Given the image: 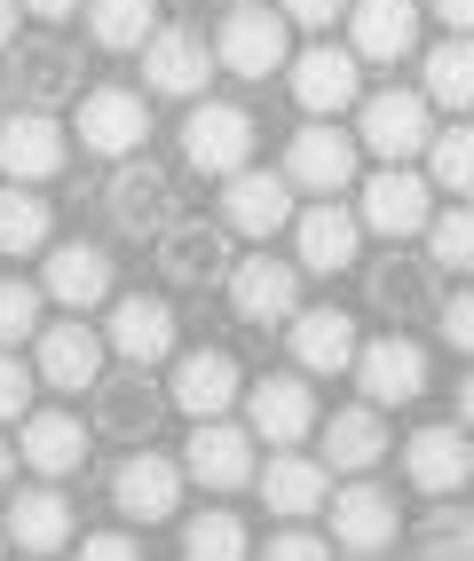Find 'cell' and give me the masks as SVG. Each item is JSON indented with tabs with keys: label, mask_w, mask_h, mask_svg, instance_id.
Masks as SVG:
<instances>
[{
	"label": "cell",
	"mask_w": 474,
	"mask_h": 561,
	"mask_svg": "<svg viewBox=\"0 0 474 561\" xmlns=\"http://www.w3.org/2000/svg\"><path fill=\"white\" fill-rule=\"evenodd\" d=\"M419 95L427 111H474V41H435L427 48V71H419Z\"/></svg>",
	"instance_id": "34"
},
{
	"label": "cell",
	"mask_w": 474,
	"mask_h": 561,
	"mask_svg": "<svg viewBox=\"0 0 474 561\" xmlns=\"http://www.w3.org/2000/svg\"><path fill=\"white\" fill-rule=\"evenodd\" d=\"M277 16L301 24V32H333V24L348 16V0H277Z\"/></svg>",
	"instance_id": "45"
},
{
	"label": "cell",
	"mask_w": 474,
	"mask_h": 561,
	"mask_svg": "<svg viewBox=\"0 0 474 561\" xmlns=\"http://www.w3.org/2000/svg\"><path fill=\"white\" fill-rule=\"evenodd\" d=\"M285 80H293V103L309 111V119H340L348 103H363V64L333 41H316L301 48L293 64H285Z\"/></svg>",
	"instance_id": "17"
},
{
	"label": "cell",
	"mask_w": 474,
	"mask_h": 561,
	"mask_svg": "<svg viewBox=\"0 0 474 561\" xmlns=\"http://www.w3.org/2000/svg\"><path fill=\"white\" fill-rule=\"evenodd\" d=\"M245 435H262L269 451H301L316 435V396H309V371H269V380H245Z\"/></svg>",
	"instance_id": "3"
},
{
	"label": "cell",
	"mask_w": 474,
	"mask_h": 561,
	"mask_svg": "<svg viewBox=\"0 0 474 561\" xmlns=\"http://www.w3.org/2000/svg\"><path fill=\"white\" fill-rule=\"evenodd\" d=\"M16 16H24L16 0H0V48H16Z\"/></svg>",
	"instance_id": "49"
},
{
	"label": "cell",
	"mask_w": 474,
	"mask_h": 561,
	"mask_svg": "<svg viewBox=\"0 0 474 561\" xmlns=\"http://www.w3.org/2000/svg\"><path fill=\"white\" fill-rule=\"evenodd\" d=\"M435 16H443L459 41H474V0H435Z\"/></svg>",
	"instance_id": "48"
},
{
	"label": "cell",
	"mask_w": 474,
	"mask_h": 561,
	"mask_svg": "<svg viewBox=\"0 0 474 561\" xmlns=\"http://www.w3.org/2000/svg\"><path fill=\"white\" fill-rule=\"evenodd\" d=\"M348 56L356 64H404L419 48V9L412 0H348Z\"/></svg>",
	"instance_id": "26"
},
{
	"label": "cell",
	"mask_w": 474,
	"mask_h": 561,
	"mask_svg": "<svg viewBox=\"0 0 474 561\" xmlns=\"http://www.w3.org/2000/svg\"><path fill=\"white\" fill-rule=\"evenodd\" d=\"M459 427L474 435V371H466V380H459Z\"/></svg>",
	"instance_id": "50"
},
{
	"label": "cell",
	"mask_w": 474,
	"mask_h": 561,
	"mask_svg": "<svg viewBox=\"0 0 474 561\" xmlns=\"http://www.w3.org/2000/svg\"><path fill=\"white\" fill-rule=\"evenodd\" d=\"M9 482H16V451L0 443V491H9Z\"/></svg>",
	"instance_id": "51"
},
{
	"label": "cell",
	"mask_w": 474,
	"mask_h": 561,
	"mask_svg": "<svg viewBox=\"0 0 474 561\" xmlns=\"http://www.w3.org/2000/svg\"><path fill=\"white\" fill-rule=\"evenodd\" d=\"M213 64L238 71V80H269V71L293 64V24H285L277 9H230V24L213 32Z\"/></svg>",
	"instance_id": "4"
},
{
	"label": "cell",
	"mask_w": 474,
	"mask_h": 561,
	"mask_svg": "<svg viewBox=\"0 0 474 561\" xmlns=\"http://www.w3.org/2000/svg\"><path fill=\"white\" fill-rule=\"evenodd\" d=\"M16 411H32V364L0 348V420H16Z\"/></svg>",
	"instance_id": "44"
},
{
	"label": "cell",
	"mask_w": 474,
	"mask_h": 561,
	"mask_svg": "<svg viewBox=\"0 0 474 561\" xmlns=\"http://www.w3.org/2000/svg\"><path fill=\"white\" fill-rule=\"evenodd\" d=\"M245 396V371L230 348H182L174 356V380H166V411H190V420H222Z\"/></svg>",
	"instance_id": "12"
},
{
	"label": "cell",
	"mask_w": 474,
	"mask_h": 561,
	"mask_svg": "<svg viewBox=\"0 0 474 561\" xmlns=\"http://www.w3.org/2000/svg\"><path fill=\"white\" fill-rule=\"evenodd\" d=\"M293 245H301V277H340L363 253V221L340 198H316L309 214H293Z\"/></svg>",
	"instance_id": "20"
},
{
	"label": "cell",
	"mask_w": 474,
	"mask_h": 561,
	"mask_svg": "<svg viewBox=\"0 0 474 561\" xmlns=\"http://www.w3.org/2000/svg\"><path fill=\"white\" fill-rule=\"evenodd\" d=\"M253 491L277 522H309L324 499H333V482H324V459H301V451H269V467H253Z\"/></svg>",
	"instance_id": "29"
},
{
	"label": "cell",
	"mask_w": 474,
	"mask_h": 561,
	"mask_svg": "<svg viewBox=\"0 0 474 561\" xmlns=\"http://www.w3.org/2000/svg\"><path fill=\"white\" fill-rule=\"evenodd\" d=\"M427 182H443L459 206H474V127H466V119H459V127H435V142H427Z\"/></svg>",
	"instance_id": "39"
},
{
	"label": "cell",
	"mask_w": 474,
	"mask_h": 561,
	"mask_svg": "<svg viewBox=\"0 0 474 561\" xmlns=\"http://www.w3.org/2000/svg\"><path fill=\"white\" fill-rule=\"evenodd\" d=\"M142 142H151V95L142 88H88L80 95V151L135 159Z\"/></svg>",
	"instance_id": "7"
},
{
	"label": "cell",
	"mask_w": 474,
	"mask_h": 561,
	"mask_svg": "<svg viewBox=\"0 0 474 561\" xmlns=\"http://www.w3.org/2000/svg\"><path fill=\"white\" fill-rule=\"evenodd\" d=\"M112 253H103V245H48L41 253V293H48V301H63L71 317H88V309H103V301H112Z\"/></svg>",
	"instance_id": "22"
},
{
	"label": "cell",
	"mask_w": 474,
	"mask_h": 561,
	"mask_svg": "<svg viewBox=\"0 0 474 561\" xmlns=\"http://www.w3.org/2000/svg\"><path fill=\"white\" fill-rule=\"evenodd\" d=\"M253 467H262V459H253V435H245V427H230V420H198V427H190L182 474H190V482H206L213 499H222V491H245V482H253Z\"/></svg>",
	"instance_id": "25"
},
{
	"label": "cell",
	"mask_w": 474,
	"mask_h": 561,
	"mask_svg": "<svg viewBox=\"0 0 474 561\" xmlns=\"http://www.w3.org/2000/svg\"><path fill=\"white\" fill-rule=\"evenodd\" d=\"M80 561H142V546L127 530H95V538H80Z\"/></svg>",
	"instance_id": "46"
},
{
	"label": "cell",
	"mask_w": 474,
	"mask_h": 561,
	"mask_svg": "<svg viewBox=\"0 0 474 561\" xmlns=\"http://www.w3.org/2000/svg\"><path fill=\"white\" fill-rule=\"evenodd\" d=\"M88 451H95V427L80 420V411H24V427H16V459H24L32 474L63 482V474H80V467H88Z\"/></svg>",
	"instance_id": "18"
},
{
	"label": "cell",
	"mask_w": 474,
	"mask_h": 561,
	"mask_svg": "<svg viewBox=\"0 0 474 561\" xmlns=\"http://www.w3.org/2000/svg\"><path fill=\"white\" fill-rule=\"evenodd\" d=\"M356 317L348 309H301L293 324H285V348H293L301 371H348L356 364Z\"/></svg>",
	"instance_id": "32"
},
{
	"label": "cell",
	"mask_w": 474,
	"mask_h": 561,
	"mask_svg": "<svg viewBox=\"0 0 474 561\" xmlns=\"http://www.w3.org/2000/svg\"><path fill=\"white\" fill-rule=\"evenodd\" d=\"M16 9H24V16H41V24H63V16H80L88 0H16Z\"/></svg>",
	"instance_id": "47"
},
{
	"label": "cell",
	"mask_w": 474,
	"mask_h": 561,
	"mask_svg": "<svg viewBox=\"0 0 474 561\" xmlns=\"http://www.w3.org/2000/svg\"><path fill=\"white\" fill-rule=\"evenodd\" d=\"M206 80H213L206 32H190V24H159L151 41H142V88H151V95H206Z\"/></svg>",
	"instance_id": "21"
},
{
	"label": "cell",
	"mask_w": 474,
	"mask_h": 561,
	"mask_svg": "<svg viewBox=\"0 0 474 561\" xmlns=\"http://www.w3.org/2000/svg\"><path fill=\"white\" fill-rule=\"evenodd\" d=\"M230 9H253V0H230Z\"/></svg>",
	"instance_id": "52"
},
{
	"label": "cell",
	"mask_w": 474,
	"mask_h": 561,
	"mask_svg": "<svg viewBox=\"0 0 474 561\" xmlns=\"http://www.w3.org/2000/svg\"><path fill=\"white\" fill-rule=\"evenodd\" d=\"M435 324H443V341L459 356H474V285H459L451 301H435Z\"/></svg>",
	"instance_id": "43"
},
{
	"label": "cell",
	"mask_w": 474,
	"mask_h": 561,
	"mask_svg": "<svg viewBox=\"0 0 474 561\" xmlns=\"http://www.w3.org/2000/svg\"><path fill=\"white\" fill-rule=\"evenodd\" d=\"M182 159L198 174L230 182L245 159H253V111L238 103H190V119H182Z\"/></svg>",
	"instance_id": "10"
},
{
	"label": "cell",
	"mask_w": 474,
	"mask_h": 561,
	"mask_svg": "<svg viewBox=\"0 0 474 561\" xmlns=\"http://www.w3.org/2000/svg\"><path fill=\"white\" fill-rule=\"evenodd\" d=\"M103 206H112V221L127 238H159L166 221H174V182H166V167L159 159H119V174H112V191H103Z\"/></svg>",
	"instance_id": "19"
},
{
	"label": "cell",
	"mask_w": 474,
	"mask_h": 561,
	"mask_svg": "<svg viewBox=\"0 0 474 561\" xmlns=\"http://www.w3.org/2000/svg\"><path fill=\"white\" fill-rule=\"evenodd\" d=\"M253 561H333V538H316V530H301V522H285V530L253 553Z\"/></svg>",
	"instance_id": "42"
},
{
	"label": "cell",
	"mask_w": 474,
	"mask_h": 561,
	"mask_svg": "<svg viewBox=\"0 0 474 561\" xmlns=\"http://www.w3.org/2000/svg\"><path fill=\"white\" fill-rule=\"evenodd\" d=\"M427 261L443 277H474V206H451L427 221Z\"/></svg>",
	"instance_id": "40"
},
{
	"label": "cell",
	"mask_w": 474,
	"mask_h": 561,
	"mask_svg": "<svg viewBox=\"0 0 474 561\" xmlns=\"http://www.w3.org/2000/svg\"><path fill=\"white\" fill-rule=\"evenodd\" d=\"M48 245H56V214H48V198L24 191V182H9V191H0V253L24 261V253H48Z\"/></svg>",
	"instance_id": "35"
},
{
	"label": "cell",
	"mask_w": 474,
	"mask_h": 561,
	"mask_svg": "<svg viewBox=\"0 0 474 561\" xmlns=\"http://www.w3.org/2000/svg\"><path fill=\"white\" fill-rule=\"evenodd\" d=\"M230 309L245 324H293L309 301H301V261H277V253H245L230 270Z\"/></svg>",
	"instance_id": "14"
},
{
	"label": "cell",
	"mask_w": 474,
	"mask_h": 561,
	"mask_svg": "<svg viewBox=\"0 0 474 561\" xmlns=\"http://www.w3.org/2000/svg\"><path fill=\"white\" fill-rule=\"evenodd\" d=\"M0 561H9V538H0Z\"/></svg>",
	"instance_id": "53"
},
{
	"label": "cell",
	"mask_w": 474,
	"mask_h": 561,
	"mask_svg": "<svg viewBox=\"0 0 474 561\" xmlns=\"http://www.w3.org/2000/svg\"><path fill=\"white\" fill-rule=\"evenodd\" d=\"M435 261H419V253H388V261H372V309L388 317V324H419V317H435Z\"/></svg>",
	"instance_id": "30"
},
{
	"label": "cell",
	"mask_w": 474,
	"mask_h": 561,
	"mask_svg": "<svg viewBox=\"0 0 474 561\" xmlns=\"http://www.w3.org/2000/svg\"><path fill=\"white\" fill-rule=\"evenodd\" d=\"M412 561H474V506L435 499V514L412 530Z\"/></svg>",
	"instance_id": "38"
},
{
	"label": "cell",
	"mask_w": 474,
	"mask_h": 561,
	"mask_svg": "<svg viewBox=\"0 0 474 561\" xmlns=\"http://www.w3.org/2000/svg\"><path fill=\"white\" fill-rule=\"evenodd\" d=\"M63 159H71V135H63L56 111H9L0 119V174L9 182L41 191L48 174H63Z\"/></svg>",
	"instance_id": "16"
},
{
	"label": "cell",
	"mask_w": 474,
	"mask_h": 561,
	"mask_svg": "<svg viewBox=\"0 0 474 561\" xmlns=\"http://www.w3.org/2000/svg\"><path fill=\"white\" fill-rule=\"evenodd\" d=\"M88 32H95V48L135 56L159 32V9H151V0H88Z\"/></svg>",
	"instance_id": "37"
},
{
	"label": "cell",
	"mask_w": 474,
	"mask_h": 561,
	"mask_svg": "<svg viewBox=\"0 0 474 561\" xmlns=\"http://www.w3.org/2000/svg\"><path fill=\"white\" fill-rule=\"evenodd\" d=\"M316 443H324V474H363V467L388 459V420L372 403H348L316 427Z\"/></svg>",
	"instance_id": "31"
},
{
	"label": "cell",
	"mask_w": 474,
	"mask_h": 561,
	"mask_svg": "<svg viewBox=\"0 0 474 561\" xmlns=\"http://www.w3.org/2000/svg\"><path fill=\"white\" fill-rule=\"evenodd\" d=\"M103 348H112L119 364H166L174 356V309L151 301V293H127V301H112V324H103Z\"/></svg>",
	"instance_id": "27"
},
{
	"label": "cell",
	"mask_w": 474,
	"mask_h": 561,
	"mask_svg": "<svg viewBox=\"0 0 474 561\" xmlns=\"http://www.w3.org/2000/svg\"><path fill=\"white\" fill-rule=\"evenodd\" d=\"M159 420H166V388H151V371H142V364L112 371V380H95V427H103V435L135 443V435H151Z\"/></svg>",
	"instance_id": "28"
},
{
	"label": "cell",
	"mask_w": 474,
	"mask_h": 561,
	"mask_svg": "<svg viewBox=\"0 0 474 561\" xmlns=\"http://www.w3.org/2000/svg\"><path fill=\"white\" fill-rule=\"evenodd\" d=\"M71 499L56 491V482H32V491H9V514H0V538H16V553H32V561H48V553H63L71 546Z\"/></svg>",
	"instance_id": "24"
},
{
	"label": "cell",
	"mask_w": 474,
	"mask_h": 561,
	"mask_svg": "<svg viewBox=\"0 0 474 561\" xmlns=\"http://www.w3.org/2000/svg\"><path fill=\"white\" fill-rule=\"evenodd\" d=\"M41 309H48V293H41V277H0V348H24L32 332H41Z\"/></svg>",
	"instance_id": "41"
},
{
	"label": "cell",
	"mask_w": 474,
	"mask_h": 561,
	"mask_svg": "<svg viewBox=\"0 0 474 561\" xmlns=\"http://www.w3.org/2000/svg\"><path fill=\"white\" fill-rule=\"evenodd\" d=\"M32 380H48V388H63V396H88L95 380H103V332L95 324H80V317H63V324H41L32 332Z\"/></svg>",
	"instance_id": "15"
},
{
	"label": "cell",
	"mask_w": 474,
	"mask_h": 561,
	"mask_svg": "<svg viewBox=\"0 0 474 561\" xmlns=\"http://www.w3.org/2000/svg\"><path fill=\"white\" fill-rule=\"evenodd\" d=\"M427 142H435V111H427L419 88L363 95V127H356V151H363V159L404 167V159H427Z\"/></svg>",
	"instance_id": "2"
},
{
	"label": "cell",
	"mask_w": 474,
	"mask_h": 561,
	"mask_svg": "<svg viewBox=\"0 0 474 561\" xmlns=\"http://www.w3.org/2000/svg\"><path fill=\"white\" fill-rule=\"evenodd\" d=\"M151 245H159V277H166V285H190V293L230 285V270H238V253H230V230H222V221H182V214H174Z\"/></svg>",
	"instance_id": "5"
},
{
	"label": "cell",
	"mask_w": 474,
	"mask_h": 561,
	"mask_svg": "<svg viewBox=\"0 0 474 561\" xmlns=\"http://www.w3.org/2000/svg\"><path fill=\"white\" fill-rule=\"evenodd\" d=\"M356 388H363V403L372 411H404V403H419L427 396V380H435V364H427V348L412 341V332H380V341H356Z\"/></svg>",
	"instance_id": "1"
},
{
	"label": "cell",
	"mask_w": 474,
	"mask_h": 561,
	"mask_svg": "<svg viewBox=\"0 0 474 561\" xmlns=\"http://www.w3.org/2000/svg\"><path fill=\"white\" fill-rule=\"evenodd\" d=\"M222 221L230 238H277V230H293V182L285 174H269V167H238L230 182H222Z\"/></svg>",
	"instance_id": "9"
},
{
	"label": "cell",
	"mask_w": 474,
	"mask_h": 561,
	"mask_svg": "<svg viewBox=\"0 0 474 561\" xmlns=\"http://www.w3.org/2000/svg\"><path fill=\"white\" fill-rule=\"evenodd\" d=\"M182 561H253V538L230 506H206L182 522Z\"/></svg>",
	"instance_id": "36"
},
{
	"label": "cell",
	"mask_w": 474,
	"mask_h": 561,
	"mask_svg": "<svg viewBox=\"0 0 474 561\" xmlns=\"http://www.w3.org/2000/svg\"><path fill=\"white\" fill-rule=\"evenodd\" d=\"M356 167H363V151H356V135H340L333 119H309L293 142H285V182L293 191H316V198H340L348 182H356Z\"/></svg>",
	"instance_id": "8"
},
{
	"label": "cell",
	"mask_w": 474,
	"mask_h": 561,
	"mask_svg": "<svg viewBox=\"0 0 474 561\" xmlns=\"http://www.w3.org/2000/svg\"><path fill=\"white\" fill-rule=\"evenodd\" d=\"M0 95H9V88H0Z\"/></svg>",
	"instance_id": "54"
},
{
	"label": "cell",
	"mask_w": 474,
	"mask_h": 561,
	"mask_svg": "<svg viewBox=\"0 0 474 561\" xmlns=\"http://www.w3.org/2000/svg\"><path fill=\"white\" fill-rule=\"evenodd\" d=\"M356 221H363L372 238H388V245L427 238V221H435L427 174H412V167H380L372 182H363V198H356Z\"/></svg>",
	"instance_id": "6"
},
{
	"label": "cell",
	"mask_w": 474,
	"mask_h": 561,
	"mask_svg": "<svg viewBox=\"0 0 474 561\" xmlns=\"http://www.w3.org/2000/svg\"><path fill=\"white\" fill-rule=\"evenodd\" d=\"M9 95H24V111H56L80 95V48L63 32H24L16 41V71H9Z\"/></svg>",
	"instance_id": "11"
},
{
	"label": "cell",
	"mask_w": 474,
	"mask_h": 561,
	"mask_svg": "<svg viewBox=\"0 0 474 561\" xmlns=\"http://www.w3.org/2000/svg\"><path fill=\"white\" fill-rule=\"evenodd\" d=\"M395 538V499L380 491V482H348V491H333V546L340 553H380Z\"/></svg>",
	"instance_id": "33"
},
{
	"label": "cell",
	"mask_w": 474,
	"mask_h": 561,
	"mask_svg": "<svg viewBox=\"0 0 474 561\" xmlns=\"http://www.w3.org/2000/svg\"><path fill=\"white\" fill-rule=\"evenodd\" d=\"M404 467H412V482H419L427 499H459L466 482H474V435L459 420H435V427H419L404 443Z\"/></svg>",
	"instance_id": "23"
},
{
	"label": "cell",
	"mask_w": 474,
	"mask_h": 561,
	"mask_svg": "<svg viewBox=\"0 0 474 561\" xmlns=\"http://www.w3.org/2000/svg\"><path fill=\"white\" fill-rule=\"evenodd\" d=\"M182 491H190V474H182V459H166V451H127L112 467V506L127 522H174Z\"/></svg>",
	"instance_id": "13"
}]
</instances>
